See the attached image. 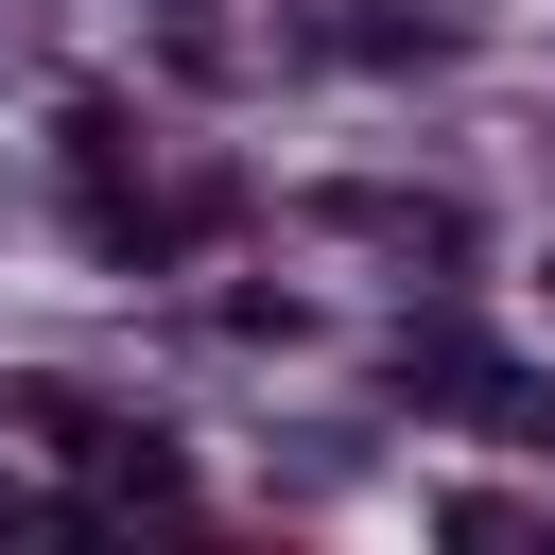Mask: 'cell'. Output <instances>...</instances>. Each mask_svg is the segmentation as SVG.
I'll return each instance as SVG.
<instances>
[{
    "instance_id": "obj_1",
    "label": "cell",
    "mask_w": 555,
    "mask_h": 555,
    "mask_svg": "<svg viewBox=\"0 0 555 555\" xmlns=\"http://www.w3.org/2000/svg\"><path fill=\"white\" fill-rule=\"evenodd\" d=\"M382 364H399V399H468L486 434H555V382H538V364H503V347H486L468 312H416V330H399Z\"/></svg>"
},
{
    "instance_id": "obj_2",
    "label": "cell",
    "mask_w": 555,
    "mask_h": 555,
    "mask_svg": "<svg viewBox=\"0 0 555 555\" xmlns=\"http://www.w3.org/2000/svg\"><path fill=\"white\" fill-rule=\"evenodd\" d=\"M330 225H364V243H416V260H451V243H468V208H434V191H330Z\"/></svg>"
}]
</instances>
